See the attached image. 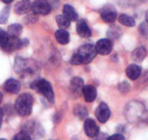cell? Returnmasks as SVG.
I'll list each match as a JSON object with an SVG mask.
<instances>
[{"instance_id": "6da1fadb", "label": "cell", "mask_w": 148, "mask_h": 140, "mask_svg": "<svg viewBox=\"0 0 148 140\" xmlns=\"http://www.w3.org/2000/svg\"><path fill=\"white\" fill-rule=\"evenodd\" d=\"M36 61L31 59H25L21 56H16L14 62V70L15 73L23 78H33L39 72V68L35 64Z\"/></svg>"}, {"instance_id": "7a4b0ae2", "label": "cell", "mask_w": 148, "mask_h": 140, "mask_svg": "<svg viewBox=\"0 0 148 140\" xmlns=\"http://www.w3.org/2000/svg\"><path fill=\"white\" fill-rule=\"evenodd\" d=\"M34 104V97L29 93H23L15 101V110L22 117L28 116L31 114Z\"/></svg>"}, {"instance_id": "3957f363", "label": "cell", "mask_w": 148, "mask_h": 140, "mask_svg": "<svg viewBox=\"0 0 148 140\" xmlns=\"http://www.w3.org/2000/svg\"><path fill=\"white\" fill-rule=\"evenodd\" d=\"M31 89L42 94L51 104L55 102V93L52 85L49 81L45 79H38L33 81L30 85Z\"/></svg>"}, {"instance_id": "277c9868", "label": "cell", "mask_w": 148, "mask_h": 140, "mask_svg": "<svg viewBox=\"0 0 148 140\" xmlns=\"http://www.w3.org/2000/svg\"><path fill=\"white\" fill-rule=\"evenodd\" d=\"M21 131L28 134L31 139L41 138L45 134V131L41 124L35 121H27L23 125Z\"/></svg>"}, {"instance_id": "5b68a950", "label": "cell", "mask_w": 148, "mask_h": 140, "mask_svg": "<svg viewBox=\"0 0 148 140\" xmlns=\"http://www.w3.org/2000/svg\"><path fill=\"white\" fill-rule=\"evenodd\" d=\"M76 53L80 56L83 64H88L92 62L97 54L95 46L92 44H84L82 45Z\"/></svg>"}, {"instance_id": "8992f818", "label": "cell", "mask_w": 148, "mask_h": 140, "mask_svg": "<svg viewBox=\"0 0 148 140\" xmlns=\"http://www.w3.org/2000/svg\"><path fill=\"white\" fill-rule=\"evenodd\" d=\"M99 14L102 21L107 24H113L117 18V10L110 3L103 5L99 10Z\"/></svg>"}, {"instance_id": "52a82bcc", "label": "cell", "mask_w": 148, "mask_h": 140, "mask_svg": "<svg viewBox=\"0 0 148 140\" xmlns=\"http://www.w3.org/2000/svg\"><path fill=\"white\" fill-rule=\"evenodd\" d=\"M31 10L36 15H47L51 12L52 7L47 0H34Z\"/></svg>"}, {"instance_id": "ba28073f", "label": "cell", "mask_w": 148, "mask_h": 140, "mask_svg": "<svg viewBox=\"0 0 148 140\" xmlns=\"http://www.w3.org/2000/svg\"><path fill=\"white\" fill-rule=\"evenodd\" d=\"M29 45L28 39H20L19 37H10L8 43L3 48L6 52H12L23 48H25Z\"/></svg>"}, {"instance_id": "9c48e42d", "label": "cell", "mask_w": 148, "mask_h": 140, "mask_svg": "<svg viewBox=\"0 0 148 140\" xmlns=\"http://www.w3.org/2000/svg\"><path fill=\"white\" fill-rule=\"evenodd\" d=\"M110 109L105 102H101L95 111V117L101 123H105L110 117Z\"/></svg>"}, {"instance_id": "30bf717a", "label": "cell", "mask_w": 148, "mask_h": 140, "mask_svg": "<svg viewBox=\"0 0 148 140\" xmlns=\"http://www.w3.org/2000/svg\"><path fill=\"white\" fill-rule=\"evenodd\" d=\"M96 51L98 54L102 55H107L110 54L113 50V43L110 40L104 38L100 39L95 45Z\"/></svg>"}, {"instance_id": "8fae6325", "label": "cell", "mask_w": 148, "mask_h": 140, "mask_svg": "<svg viewBox=\"0 0 148 140\" xmlns=\"http://www.w3.org/2000/svg\"><path fill=\"white\" fill-rule=\"evenodd\" d=\"M84 132L89 138H95L98 136L99 132V128L95 121L92 118H86L84 125Z\"/></svg>"}, {"instance_id": "7c38bea8", "label": "cell", "mask_w": 148, "mask_h": 140, "mask_svg": "<svg viewBox=\"0 0 148 140\" xmlns=\"http://www.w3.org/2000/svg\"><path fill=\"white\" fill-rule=\"evenodd\" d=\"M84 86V82L80 77H74L70 81V91L74 96H81Z\"/></svg>"}, {"instance_id": "4fadbf2b", "label": "cell", "mask_w": 148, "mask_h": 140, "mask_svg": "<svg viewBox=\"0 0 148 140\" xmlns=\"http://www.w3.org/2000/svg\"><path fill=\"white\" fill-rule=\"evenodd\" d=\"M76 32L82 38H89L92 36V30L84 19H80L77 21Z\"/></svg>"}, {"instance_id": "5bb4252c", "label": "cell", "mask_w": 148, "mask_h": 140, "mask_svg": "<svg viewBox=\"0 0 148 140\" xmlns=\"http://www.w3.org/2000/svg\"><path fill=\"white\" fill-rule=\"evenodd\" d=\"M31 6L32 3L31 0H21L15 5L14 11L18 15H25L31 10Z\"/></svg>"}, {"instance_id": "9a60e30c", "label": "cell", "mask_w": 148, "mask_h": 140, "mask_svg": "<svg viewBox=\"0 0 148 140\" xmlns=\"http://www.w3.org/2000/svg\"><path fill=\"white\" fill-rule=\"evenodd\" d=\"M21 85L17 80L10 78L4 84V89L7 93L11 94H17L21 91Z\"/></svg>"}, {"instance_id": "2e32d148", "label": "cell", "mask_w": 148, "mask_h": 140, "mask_svg": "<svg viewBox=\"0 0 148 140\" xmlns=\"http://www.w3.org/2000/svg\"><path fill=\"white\" fill-rule=\"evenodd\" d=\"M82 94L84 97V100L86 102L90 103L95 101L97 98V92L95 86L92 85H84L82 90Z\"/></svg>"}, {"instance_id": "e0dca14e", "label": "cell", "mask_w": 148, "mask_h": 140, "mask_svg": "<svg viewBox=\"0 0 148 140\" xmlns=\"http://www.w3.org/2000/svg\"><path fill=\"white\" fill-rule=\"evenodd\" d=\"M142 73V68L139 65L132 64L127 67L126 69V76L131 80H136L140 77Z\"/></svg>"}, {"instance_id": "ac0fdd59", "label": "cell", "mask_w": 148, "mask_h": 140, "mask_svg": "<svg viewBox=\"0 0 148 140\" xmlns=\"http://www.w3.org/2000/svg\"><path fill=\"white\" fill-rule=\"evenodd\" d=\"M55 37L57 42L60 45H67L70 42L69 32L65 29H62V28H60L55 31Z\"/></svg>"}, {"instance_id": "d6986e66", "label": "cell", "mask_w": 148, "mask_h": 140, "mask_svg": "<svg viewBox=\"0 0 148 140\" xmlns=\"http://www.w3.org/2000/svg\"><path fill=\"white\" fill-rule=\"evenodd\" d=\"M62 14L70 21H76L79 19V15L76 10L71 5H65L62 8Z\"/></svg>"}, {"instance_id": "ffe728a7", "label": "cell", "mask_w": 148, "mask_h": 140, "mask_svg": "<svg viewBox=\"0 0 148 140\" xmlns=\"http://www.w3.org/2000/svg\"><path fill=\"white\" fill-rule=\"evenodd\" d=\"M147 55V51L145 47L141 46L136 48L132 53V59L134 61L140 63L145 58Z\"/></svg>"}, {"instance_id": "44dd1931", "label": "cell", "mask_w": 148, "mask_h": 140, "mask_svg": "<svg viewBox=\"0 0 148 140\" xmlns=\"http://www.w3.org/2000/svg\"><path fill=\"white\" fill-rule=\"evenodd\" d=\"M121 28L117 25H112L107 31V36L109 40H117L121 37Z\"/></svg>"}, {"instance_id": "7402d4cb", "label": "cell", "mask_w": 148, "mask_h": 140, "mask_svg": "<svg viewBox=\"0 0 148 140\" xmlns=\"http://www.w3.org/2000/svg\"><path fill=\"white\" fill-rule=\"evenodd\" d=\"M23 31V26L19 24H13L8 27V34L10 37H19Z\"/></svg>"}, {"instance_id": "603a6c76", "label": "cell", "mask_w": 148, "mask_h": 140, "mask_svg": "<svg viewBox=\"0 0 148 140\" xmlns=\"http://www.w3.org/2000/svg\"><path fill=\"white\" fill-rule=\"evenodd\" d=\"M74 115L77 116L79 119H86L88 116V110L82 104H77L73 108Z\"/></svg>"}, {"instance_id": "cb8c5ba5", "label": "cell", "mask_w": 148, "mask_h": 140, "mask_svg": "<svg viewBox=\"0 0 148 140\" xmlns=\"http://www.w3.org/2000/svg\"><path fill=\"white\" fill-rule=\"evenodd\" d=\"M119 22L123 26L127 27H134L136 24L134 18L126 14H121L119 17Z\"/></svg>"}, {"instance_id": "d4e9b609", "label": "cell", "mask_w": 148, "mask_h": 140, "mask_svg": "<svg viewBox=\"0 0 148 140\" xmlns=\"http://www.w3.org/2000/svg\"><path fill=\"white\" fill-rule=\"evenodd\" d=\"M56 22L60 28L66 29L71 25V21L65 18L63 15H58L56 16Z\"/></svg>"}, {"instance_id": "484cf974", "label": "cell", "mask_w": 148, "mask_h": 140, "mask_svg": "<svg viewBox=\"0 0 148 140\" xmlns=\"http://www.w3.org/2000/svg\"><path fill=\"white\" fill-rule=\"evenodd\" d=\"M10 14V7H5L0 12V24H5L8 22Z\"/></svg>"}, {"instance_id": "4316f807", "label": "cell", "mask_w": 148, "mask_h": 140, "mask_svg": "<svg viewBox=\"0 0 148 140\" xmlns=\"http://www.w3.org/2000/svg\"><path fill=\"white\" fill-rule=\"evenodd\" d=\"M9 38L10 37L8 32L0 28V47L1 48H5V45L8 43V40H9Z\"/></svg>"}, {"instance_id": "83f0119b", "label": "cell", "mask_w": 148, "mask_h": 140, "mask_svg": "<svg viewBox=\"0 0 148 140\" xmlns=\"http://www.w3.org/2000/svg\"><path fill=\"white\" fill-rule=\"evenodd\" d=\"M130 84L127 81H122L118 85V89L122 94H126L130 90Z\"/></svg>"}, {"instance_id": "f1b7e54d", "label": "cell", "mask_w": 148, "mask_h": 140, "mask_svg": "<svg viewBox=\"0 0 148 140\" xmlns=\"http://www.w3.org/2000/svg\"><path fill=\"white\" fill-rule=\"evenodd\" d=\"M12 140H32V139L26 133L21 131V132L17 134Z\"/></svg>"}, {"instance_id": "f546056e", "label": "cell", "mask_w": 148, "mask_h": 140, "mask_svg": "<svg viewBox=\"0 0 148 140\" xmlns=\"http://www.w3.org/2000/svg\"><path fill=\"white\" fill-rule=\"evenodd\" d=\"M139 31L142 36H147L148 34V23L142 22L139 26Z\"/></svg>"}, {"instance_id": "4dcf8cb0", "label": "cell", "mask_w": 148, "mask_h": 140, "mask_svg": "<svg viewBox=\"0 0 148 140\" xmlns=\"http://www.w3.org/2000/svg\"><path fill=\"white\" fill-rule=\"evenodd\" d=\"M38 21V17L34 13L29 14L27 16L25 17V23L26 24H34L35 22Z\"/></svg>"}, {"instance_id": "1f68e13d", "label": "cell", "mask_w": 148, "mask_h": 140, "mask_svg": "<svg viewBox=\"0 0 148 140\" xmlns=\"http://www.w3.org/2000/svg\"><path fill=\"white\" fill-rule=\"evenodd\" d=\"M106 140H125V137L121 134H116L109 137Z\"/></svg>"}, {"instance_id": "d6a6232c", "label": "cell", "mask_w": 148, "mask_h": 140, "mask_svg": "<svg viewBox=\"0 0 148 140\" xmlns=\"http://www.w3.org/2000/svg\"><path fill=\"white\" fill-rule=\"evenodd\" d=\"M2 120H3V110L2 108H0V128L2 127Z\"/></svg>"}, {"instance_id": "836d02e7", "label": "cell", "mask_w": 148, "mask_h": 140, "mask_svg": "<svg viewBox=\"0 0 148 140\" xmlns=\"http://www.w3.org/2000/svg\"><path fill=\"white\" fill-rule=\"evenodd\" d=\"M111 59L113 60L114 62H118V61H119V57H118L117 54H113V55L111 56Z\"/></svg>"}, {"instance_id": "e575fe53", "label": "cell", "mask_w": 148, "mask_h": 140, "mask_svg": "<svg viewBox=\"0 0 148 140\" xmlns=\"http://www.w3.org/2000/svg\"><path fill=\"white\" fill-rule=\"evenodd\" d=\"M0 1L5 4H10L13 2L14 0H0Z\"/></svg>"}, {"instance_id": "d590c367", "label": "cell", "mask_w": 148, "mask_h": 140, "mask_svg": "<svg viewBox=\"0 0 148 140\" xmlns=\"http://www.w3.org/2000/svg\"><path fill=\"white\" fill-rule=\"evenodd\" d=\"M145 21L147 23H148V10H147L145 12Z\"/></svg>"}, {"instance_id": "8d00e7d4", "label": "cell", "mask_w": 148, "mask_h": 140, "mask_svg": "<svg viewBox=\"0 0 148 140\" xmlns=\"http://www.w3.org/2000/svg\"><path fill=\"white\" fill-rule=\"evenodd\" d=\"M2 99H3V94H2V92H0V104L2 101Z\"/></svg>"}, {"instance_id": "74e56055", "label": "cell", "mask_w": 148, "mask_h": 140, "mask_svg": "<svg viewBox=\"0 0 148 140\" xmlns=\"http://www.w3.org/2000/svg\"><path fill=\"white\" fill-rule=\"evenodd\" d=\"M0 140H6V139H0Z\"/></svg>"}, {"instance_id": "f35d334b", "label": "cell", "mask_w": 148, "mask_h": 140, "mask_svg": "<svg viewBox=\"0 0 148 140\" xmlns=\"http://www.w3.org/2000/svg\"><path fill=\"white\" fill-rule=\"evenodd\" d=\"M49 140H54V139H49Z\"/></svg>"}, {"instance_id": "ab89813d", "label": "cell", "mask_w": 148, "mask_h": 140, "mask_svg": "<svg viewBox=\"0 0 148 140\" xmlns=\"http://www.w3.org/2000/svg\"><path fill=\"white\" fill-rule=\"evenodd\" d=\"M95 140H97V139H95Z\"/></svg>"}]
</instances>
